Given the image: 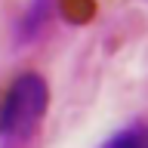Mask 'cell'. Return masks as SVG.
Wrapping results in <instances>:
<instances>
[{
	"instance_id": "cell-2",
	"label": "cell",
	"mask_w": 148,
	"mask_h": 148,
	"mask_svg": "<svg viewBox=\"0 0 148 148\" xmlns=\"http://www.w3.org/2000/svg\"><path fill=\"white\" fill-rule=\"evenodd\" d=\"M53 9H56V0H31L28 9L22 12V18L16 22V43L18 46L34 43L37 37L43 34V28L49 25Z\"/></svg>"
},
{
	"instance_id": "cell-3",
	"label": "cell",
	"mask_w": 148,
	"mask_h": 148,
	"mask_svg": "<svg viewBox=\"0 0 148 148\" xmlns=\"http://www.w3.org/2000/svg\"><path fill=\"white\" fill-rule=\"evenodd\" d=\"M99 148H148V123L133 120L127 127H120L117 133H111Z\"/></svg>"
},
{
	"instance_id": "cell-1",
	"label": "cell",
	"mask_w": 148,
	"mask_h": 148,
	"mask_svg": "<svg viewBox=\"0 0 148 148\" xmlns=\"http://www.w3.org/2000/svg\"><path fill=\"white\" fill-rule=\"evenodd\" d=\"M49 108V83L37 71H25L0 99V148H25Z\"/></svg>"
}]
</instances>
